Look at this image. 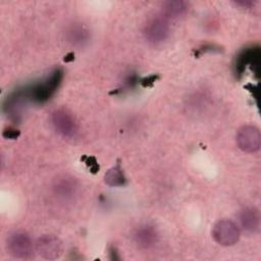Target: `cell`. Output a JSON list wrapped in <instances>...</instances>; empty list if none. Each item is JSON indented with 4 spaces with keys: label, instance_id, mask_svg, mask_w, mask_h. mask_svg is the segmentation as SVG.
Returning a JSON list of instances; mask_svg holds the SVG:
<instances>
[{
    "label": "cell",
    "instance_id": "9a60e30c",
    "mask_svg": "<svg viewBox=\"0 0 261 261\" xmlns=\"http://www.w3.org/2000/svg\"><path fill=\"white\" fill-rule=\"evenodd\" d=\"M19 135V132L17 129H14V128H7L3 132V136L7 139H16Z\"/></svg>",
    "mask_w": 261,
    "mask_h": 261
},
{
    "label": "cell",
    "instance_id": "277c9868",
    "mask_svg": "<svg viewBox=\"0 0 261 261\" xmlns=\"http://www.w3.org/2000/svg\"><path fill=\"white\" fill-rule=\"evenodd\" d=\"M169 23L162 14L156 15L148 20L144 29V36L149 43L160 44L164 42L169 35Z\"/></svg>",
    "mask_w": 261,
    "mask_h": 261
},
{
    "label": "cell",
    "instance_id": "3957f363",
    "mask_svg": "<svg viewBox=\"0 0 261 261\" xmlns=\"http://www.w3.org/2000/svg\"><path fill=\"white\" fill-rule=\"evenodd\" d=\"M6 248L12 257L18 259H28L34 252V245L31 238L22 231L11 233L7 238Z\"/></svg>",
    "mask_w": 261,
    "mask_h": 261
},
{
    "label": "cell",
    "instance_id": "4fadbf2b",
    "mask_svg": "<svg viewBox=\"0 0 261 261\" xmlns=\"http://www.w3.org/2000/svg\"><path fill=\"white\" fill-rule=\"evenodd\" d=\"M68 41L75 45L81 46L89 39V31L82 24H73L67 31Z\"/></svg>",
    "mask_w": 261,
    "mask_h": 261
},
{
    "label": "cell",
    "instance_id": "6da1fadb",
    "mask_svg": "<svg viewBox=\"0 0 261 261\" xmlns=\"http://www.w3.org/2000/svg\"><path fill=\"white\" fill-rule=\"evenodd\" d=\"M62 77L63 71L60 68H56L44 81L20 90L21 95L23 98L30 99L36 103L46 102L57 90Z\"/></svg>",
    "mask_w": 261,
    "mask_h": 261
},
{
    "label": "cell",
    "instance_id": "2e32d148",
    "mask_svg": "<svg viewBox=\"0 0 261 261\" xmlns=\"http://www.w3.org/2000/svg\"><path fill=\"white\" fill-rule=\"evenodd\" d=\"M155 81H156V76H155V75H151V76H149V77L144 79L141 83H142V85H143L144 87H147V86L152 85Z\"/></svg>",
    "mask_w": 261,
    "mask_h": 261
},
{
    "label": "cell",
    "instance_id": "30bf717a",
    "mask_svg": "<svg viewBox=\"0 0 261 261\" xmlns=\"http://www.w3.org/2000/svg\"><path fill=\"white\" fill-rule=\"evenodd\" d=\"M76 181L69 176H63L58 178L53 187L55 196L62 201H69L76 193Z\"/></svg>",
    "mask_w": 261,
    "mask_h": 261
},
{
    "label": "cell",
    "instance_id": "7c38bea8",
    "mask_svg": "<svg viewBox=\"0 0 261 261\" xmlns=\"http://www.w3.org/2000/svg\"><path fill=\"white\" fill-rule=\"evenodd\" d=\"M188 3L181 0L166 1L162 5V15L166 19H177L184 16L188 11Z\"/></svg>",
    "mask_w": 261,
    "mask_h": 261
},
{
    "label": "cell",
    "instance_id": "ba28073f",
    "mask_svg": "<svg viewBox=\"0 0 261 261\" xmlns=\"http://www.w3.org/2000/svg\"><path fill=\"white\" fill-rule=\"evenodd\" d=\"M37 253L44 259L55 260L62 255V243L54 234H44L40 237L35 245Z\"/></svg>",
    "mask_w": 261,
    "mask_h": 261
},
{
    "label": "cell",
    "instance_id": "8fae6325",
    "mask_svg": "<svg viewBox=\"0 0 261 261\" xmlns=\"http://www.w3.org/2000/svg\"><path fill=\"white\" fill-rule=\"evenodd\" d=\"M242 227L248 232H256L260 226L259 211L255 207H245L239 214Z\"/></svg>",
    "mask_w": 261,
    "mask_h": 261
},
{
    "label": "cell",
    "instance_id": "5b68a950",
    "mask_svg": "<svg viewBox=\"0 0 261 261\" xmlns=\"http://www.w3.org/2000/svg\"><path fill=\"white\" fill-rule=\"evenodd\" d=\"M260 48L259 46H251L243 49L236 57L234 60V73L237 76H241L246 67L249 65L254 73H259L260 65Z\"/></svg>",
    "mask_w": 261,
    "mask_h": 261
},
{
    "label": "cell",
    "instance_id": "e0dca14e",
    "mask_svg": "<svg viewBox=\"0 0 261 261\" xmlns=\"http://www.w3.org/2000/svg\"><path fill=\"white\" fill-rule=\"evenodd\" d=\"M237 4H239V5H242L243 7H249V6H251L252 4H253V2L252 1H248V0H246V1H237Z\"/></svg>",
    "mask_w": 261,
    "mask_h": 261
},
{
    "label": "cell",
    "instance_id": "7a4b0ae2",
    "mask_svg": "<svg viewBox=\"0 0 261 261\" xmlns=\"http://www.w3.org/2000/svg\"><path fill=\"white\" fill-rule=\"evenodd\" d=\"M241 236L240 228L236 222L229 219H221L217 221L212 228V237L214 241L223 247L234 245Z\"/></svg>",
    "mask_w": 261,
    "mask_h": 261
},
{
    "label": "cell",
    "instance_id": "8992f818",
    "mask_svg": "<svg viewBox=\"0 0 261 261\" xmlns=\"http://www.w3.org/2000/svg\"><path fill=\"white\" fill-rule=\"evenodd\" d=\"M238 147L246 153H255L261 146V135L258 127L254 125H244L237 134Z\"/></svg>",
    "mask_w": 261,
    "mask_h": 261
},
{
    "label": "cell",
    "instance_id": "9c48e42d",
    "mask_svg": "<svg viewBox=\"0 0 261 261\" xmlns=\"http://www.w3.org/2000/svg\"><path fill=\"white\" fill-rule=\"evenodd\" d=\"M134 239L136 244L142 249L152 248L158 240V234L156 229L149 224H144L139 226L134 233Z\"/></svg>",
    "mask_w": 261,
    "mask_h": 261
},
{
    "label": "cell",
    "instance_id": "5bb4252c",
    "mask_svg": "<svg viewBox=\"0 0 261 261\" xmlns=\"http://www.w3.org/2000/svg\"><path fill=\"white\" fill-rule=\"evenodd\" d=\"M104 180L108 186L111 187H120L123 186L126 181L123 171L119 164H116L105 173Z\"/></svg>",
    "mask_w": 261,
    "mask_h": 261
},
{
    "label": "cell",
    "instance_id": "52a82bcc",
    "mask_svg": "<svg viewBox=\"0 0 261 261\" xmlns=\"http://www.w3.org/2000/svg\"><path fill=\"white\" fill-rule=\"evenodd\" d=\"M51 123L54 129L63 138H72L77 132L73 116L65 109H56L51 114Z\"/></svg>",
    "mask_w": 261,
    "mask_h": 261
}]
</instances>
